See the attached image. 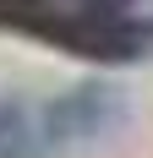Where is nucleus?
I'll use <instances>...</instances> for the list:
<instances>
[{"instance_id": "obj_2", "label": "nucleus", "mask_w": 153, "mask_h": 158, "mask_svg": "<svg viewBox=\"0 0 153 158\" xmlns=\"http://www.w3.org/2000/svg\"><path fill=\"white\" fill-rule=\"evenodd\" d=\"M38 126H44L49 153L88 147V142H104V136H115L126 126V98L109 82H76L71 93H60L55 104L38 109Z\"/></svg>"}, {"instance_id": "obj_3", "label": "nucleus", "mask_w": 153, "mask_h": 158, "mask_svg": "<svg viewBox=\"0 0 153 158\" xmlns=\"http://www.w3.org/2000/svg\"><path fill=\"white\" fill-rule=\"evenodd\" d=\"M44 126H38V109H28L16 93L0 87V158H44Z\"/></svg>"}, {"instance_id": "obj_1", "label": "nucleus", "mask_w": 153, "mask_h": 158, "mask_svg": "<svg viewBox=\"0 0 153 158\" xmlns=\"http://www.w3.org/2000/svg\"><path fill=\"white\" fill-rule=\"evenodd\" d=\"M0 27L109 65L137 60L153 44V16H142V0H0Z\"/></svg>"}]
</instances>
